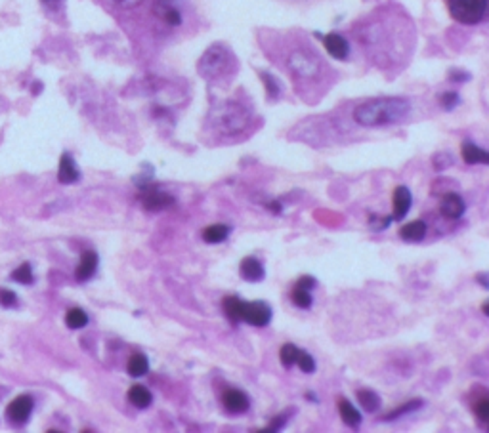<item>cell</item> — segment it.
<instances>
[{"mask_svg":"<svg viewBox=\"0 0 489 433\" xmlns=\"http://www.w3.org/2000/svg\"><path fill=\"white\" fill-rule=\"evenodd\" d=\"M411 113V103L405 97L383 96L367 99L354 109V121L365 128L390 126L405 121Z\"/></svg>","mask_w":489,"mask_h":433,"instance_id":"cell-1","label":"cell"},{"mask_svg":"<svg viewBox=\"0 0 489 433\" xmlns=\"http://www.w3.org/2000/svg\"><path fill=\"white\" fill-rule=\"evenodd\" d=\"M233 65H235V60H233L232 52L226 46L214 45L203 53V58L199 62V73L208 80L220 79L222 75L233 71Z\"/></svg>","mask_w":489,"mask_h":433,"instance_id":"cell-2","label":"cell"},{"mask_svg":"<svg viewBox=\"0 0 489 433\" xmlns=\"http://www.w3.org/2000/svg\"><path fill=\"white\" fill-rule=\"evenodd\" d=\"M449 16L463 25H476L489 14V0H445Z\"/></svg>","mask_w":489,"mask_h":433,"instance_id":"cell-3","label":"cell"},{"mask_svg":"<svg viewBox=\"0 0 489 433\" xmlns=\"http://www.w3.org/2000/svg\"><path fill=\"white\" fill-rule=\"evenodd\" d=\"M287 67L296 79L308 80L320 75L321 62L318 55H313L308 50H294L287 60Z\"/></svg>","mask_w":489,"mask_h":433,"instance_id":"cell-4","label":"cell"},{"mask_svg":"<svg viewBox=\"0 0 489 433\" xmlns=\"http://www.w3.org/2000/svg\"><path fill=\"white\" fill-rule=\"evenodd\" d=\"M247 123H249V113H247L243 107L237 106V103H228V106L220 111V115H218L220 128L230 134L243 130V128L247 126Z\"/></svg>","mask_w":489,"mask_h":433,"instance_id":"cell-5","label":"cell"},{"mask_svg":"<svg viewBox=\"0 0 489 433\" xmlns=\"http://www.w3.org/2000/svg\"><path fill=\"white\" fill-rule=\"evenodd\" d=\"M243 321L252 327H266L272 321V308L266 301H245L243 306Z\"/></svg>","mask_w":489,"mask_h":433,"instance_id":"cell-6","label":"cell"},{"mask_svg":"<svg viewBox=\"0 0 489 433\" xmlns=\"http://www.w3.org/2000/svg\"><path fill=\"white\" fill-rule=\"evenodd\" d=\"M33 407H35V403H33V397H31V395H19V397L14 399L8 405L6 416H8V420L12 424L23 425L29 422L31 412H33Z\"/></svg>","mask_w":489,"mask_h":433,"instance_id":"cell-7","label":"cell"},{"mask_svg":"<svg viewBox=\"0 0 489 433\" xmlns=\"http://www.w3.org/2000/svg\"><path fill=\"white\" fill-rule=\"evenodd\" d=\"M153 14H155L165 25H182V12H180L176 0H155V2H153Z\"/></svg>","mask_w":489,"mask_h":433,"instance_id":"cell-8","label":"cell"},{"mask_svg":"<svg viewBox=\"0 0 489 433\" xmlns=\"http://www.w3.org/2000/svg\"><path fill=\"white\" fill-rule=\"evenodd\" d=\"M174 203H176V201H174L172 195L163 193V191H159L155 186L150 187V189H145V191H142L143 208L150 210V212L165 210V208H169V206H172Z\"/></svg>","mask_w":489,"mask_h":433,"instance_id":"cell-9","label":"cell"},{"mask_svg":"<svg viewBox=\"0 0 489 433\" xmlns=\"http://www.w3.org/2000/svg\"><path fill=\"white\" fill-rule=\"evenodd\" d=\"M320 36L321 42H323V46H325V50H327L331 58H335L338 62L348 60V55H350V45H348V40L344 36L338 35V33H327V35L323 36Z\"/></svg>","mask_w":489,"mask_h":433,"instance_id":"cell-10","label":"cell"},{"mask_svg":"<svg viewBox=\"0 0 489 433\" xmlns=\"http://www.w3.org/2000/svg\"><path fill=\"white\" fill-rule=\"evenodd\" d=\"M222 403L224 407L228 412H233V415H241V412H247L250 407L249 395L241 389L230 388L226 389L222 393Z\"/></svg>","mask_w":489,"mask_h":433,"instance_id":"cell-11","label":"cell"},{"mask_svg":"<svg viewBox=\"0 0 489 433\" xmlns=\"http://www.w3.org/2000/svg\"><path fill=\"white\" fill-rule=\"evenodd\" d=\"M239 275L245 281H249V283H260L266 277V269H264V265H262L260 260L247 256L241 260Z\"/></svg>","mask_w":489,"mask_h":433,"instance_id":"cell-12","label":"cell"},{"mask_svg":"<svg viewBox=\"0 0 489 433\" xmlns=\"http://www.w3.org/2000/svg\"><path fill=\"white\" fill-rule=\"evenodd\" d=\"M58 180L60 184H65V186H71V184H77L80 180V172L77 162L73 159L69 153H63L62 159H60V166H58Z\"/></svg>","mask_w":489,"mask_h":433,"instance_id":"cell-13","label":"cell"},{"mask_svg":"<svg viewBox=\"0 0 489 433\" xmlns=\"http://www.w3.org/2000/svg\"><path fill=\"white\" fill-rule=\"evenodd\" d=\"M411 204H413V197L411 191L405 186H398L394 189V216L392 220L401 221L411 210Z\"/></svg>","mask_w":489,"mask_h":433,"instance_id":"cell-14","label":"cell"},{"mask_svg":"<svg viewBox=\"0 0 489 433\" xmlns=\"http://www.w3.org/2000/svg\"><path fill=\"white\" fill-rule=\"evenodd\" d=\"M440 212L444 214L447 220H459L464 214L463 197L457 193L444 195V199L440 203Z\"/></svg>","mask_w":489,"mask_h":433,"instance_id":"cell-15","label":"cell"},{"mask_svg":"<svg viewBox=\"0 0 489 433\" xmlns=\"http://www.w3.org/2000/svg\"><path fill=\"white\" fill-rule=\"evenodd\" d=\"M96 269H98V254L88 250L80 258V264L77 267V271H75V279L79 283H86L88 279H92V275L96 273Z\"/></svg>","mask_w":489,"mask_h":433,"instance_id":"cell-16","label":"cell"},{"mask_svg":"<svg viewBox=\"0 0 489 433\" xmlns=\"http://www.w3.org/2000/svg\"><path fill=\"white\" fill-rule=\"evenodd\" d=\"M461 155H463V160L466 164H488L489 166V151L481 149L476 143L463 142Z\"/></svg>","mask_w":489,"mask_h":433,"instance_id":"cell-17","label":"cell"},{"mask_svg":"<svg viewBox=\"0 0 489 433\" xmlns=\"http://www.w3.org/2000/svg\"><path fill=\"white\" fill-rule=\"evenodd\" d=\"M427 235V223L425 221H411L405 223L403 227H400V237L407 243H418V240L425 239Z\"/></svg>","mask_w":489,"mask_h":433,"instance_id":"cell-18","label":"cell"},{"mask_svg":"<svg viewBox=\"0 0 489 433\" xmlns=\"http://www.w3.org/2000/svg\"><path fill=\"white\" fill-rule=\"evenodd\" d=\"M128 401H130L136 408H147L152 405L153 395L152 391L145 388V386L134 384L132 388L128 389Z\"/></svg>","mask_w":489,"mask_h":433,"instance_id":"cell-19","label":"cell"},{"mask_svg":"<svg viewBox=\"0 0 489 433\" xmlns=\"http://www.w3.org/2000/svg\"><path fill=\"white\" fill-rule=\"evenodd\" d=\"M338 412H340V418H342L344 424L350 425V428H359L361 415H359V410L348 399H340L338 401Z\"/></svg>","mask_w":489,"mask_h":433,"instance_id":"cell-20","label":"cell"},{"mask_svg":"<svg viewBox=\"0 0 489 433\" xmlns=\"http://www.w3.org/2000/svg\"><path fill=\"white\" fill-rule=\"evenodd\" d=\"M232 233V227L226 225V223H214V225H208L203 230V240L208 243V245H218V243H224V240L230 237Z\"/></svg>","mask_w":489,"mask_h":433,"instance_id":"cell-21","label":"cell"},{"mask_svg":"<svg viewBox=\"0 0 489 433\" xmlns=\"http://www.w3.org/2000/svg\"><path fill=\"white\" fill-rule=\"evenodd\" d=\"M126 371L132 378H142L147 374L150 371V361L147 357L143 354H134L130 359H128V364H126Z\"/></svg>","mask_w":489,"mask_h":433,"instance_id":"cell-22","label":"cell"},{"mask_svg":"<svg viewBox=\"0 0 489 433\" xmlns=\"http://www.w3.org/2000/svg\"><path fill=\"white\" fill-rule=\"evenodd\" d=\"M222 306L226 315H228V319H230L232 323L243 321V306H245V301L241 300V298H237V296H228V298L224 300Z\"/></svg>","mask_w":489,"mask_h":433,"instance_id":"cell-23","label":"cell"},{"mask_svg":"<svg viewBox=\"0 0 489 433\" xmlns=\"http://www.w3.org/2000/svg\"><path fill=\"white\" fill-rule=\"evenodd\" d=\"M357 401L363 410L367 412H377L381 408V397L374 393V391H369V389H359L357 391Z\"/></svg>","mask_w":489,"mask_h":433,"instance_id":"cell-24","label":"cell"},{"mask_svg":"<svg viewBox=\"0 0 489 433\" xmlns=\"http://www.w3.org/2000/svg\"><path fill=\"white\" fill-rule=\"evenodd\" d=\"M65 325L71 328V330H79L88 325V315L86 311L80 310V308H71L65 315Z\"/></svg>","mask_w":489,"mask_h":433,"instance_id":"cell-25","label":"cell"},{"mask_svg":"<svg viewBox=\"0 0 489 433\" xmlns=\"http://www.w3.org/2000/svg\"><path fill=\"white\" fill-rule=\"evenodd\" d=\"M260 79H262V82H264V88H266V96L270 97V99H279V96H281V84H279V80L272 75V73H266V71H260Z\"/></svg>","mask_w":489,"mask_h":433,"instance_id":"cell-26","label":"cell"},{"mask_svg":"<svg viewBox=\"0 0 489 433\" xmlns=\"http://www.w3.org/2000/svg\"><path fill=\"white\" fill-rule=\"evenodd\" d=\"M420 407H422V401H420V399H413V401L405 403V405H401V407H398L396 410H392V412H388V415H384L383 420L384 422L398 420V418H401L403 415H409V412H413V410H418Z\"/></svg>","mask_w":489,"mask_h":433,"instance_id":"cell-27","label":"cell"},{"mask_svg":"<svg viewBox=\"0 0 489 433\" xmlns=\"http://www.w3.org/2000/svg\"><path fill=\"white\" fill-rule=\"evenodd\" d=\"M291 300L296 308H302V310H310L311 308V290H306L302 286L294 284L293 292H291Z\"/></svg>","mask_w":489,"mask_h":433,"instance_id":"cell-28","label":"cell"},{"mask_svg":"<svg viewBox=\"0 0 489 433\" xmlns=\"http://www.w3.org/2000/svg\"><path fill=\"white\" fill-rule=\"evenodd\" d=\"M12 277V281H16V283L19 284H33L35 283V275H33V269H31V265L27 264H21L14 271V273L10 275Z\"/></svg>","mask_w":489,"mask_h":433,"instance_id":"cell-29","label":"cell"},{"mask_svg":"<svg viewBox=\"0 0 489 433\" xmlns=\"http://www.w3.org/2000/svg\"><path fill=\"white\" fill-rule=\"evenodd\" d=\"M298 347L294 344H285L281 345V349H279V359H281V362H283L285 367L289 369V367H293V364H296V359H298Z\"/></svg>","mask_w":489,"mask_h":433,"instance_id":"cell-30","label":"cell"},{"mask_svg":"<svg viewBox=\"0 0 489 433\" xmlns=\"http://www.w3.org/2000/svg\"><path fill=\"white\" fill-rule=\"evenodd\" d=\"M296 364H298V369L302 372H306V374H311V372L315 371V361H313V357H311L310 354H306V351H298V359H296Z\"/></svg>","mask_w":489,"mask_h":433,"instance_id":"cell-31","label":"cell"},{"mask_svg":"<svg viewBox=\"0 0 489 433\" xmlns=\"http://www.w3.org/2000/svg\"><path fill=\"white\" fill-rule=\"evenodd\" d=\"M440 103H442L445 111H451V109H455V107L461 103V96H459L457 92H444V94L440 96Z\"/></svg>","mask_w":489,"mask_h":433,"instance_id":"cell-32","label":"cell"},{"mask_svg":"<svg viewBox=\"0 0 489 433\" xmlns=\"http://www.w3.org/2000/svg\"><path fill=\"white\" fill-rule=\"evenodd\" d=\"M291 415H293V408H289L285 415H277L272 422H270V428H266V430H262V432H279L281 428H285V424L289 422V418H291Z\"/></svg>","mask_w":489,"mask_h":433,"instance_id":"cell-33","label":"cell"},{"mask_svg":"<svg viewBox=\"0 0 489 433\" xmlns=\"http://www.w3.org/2000/svg\"><path fill=\"white\" fill-rule=\"evenodd\" d=\"M451 162H453V157H451L449 153H445V151H442V153H436V155L432 157L434 170H445L447 166H451Z\"/></svg>","mask_w":489,"mask_h":433,"instance_id":"cell-34","label":"cell"},{"mask_svg":"<svg viewBox=\"0 0 489 433\" xmlns=\"http://www.w3.org/2000/svg\"><path fill=\"white\" fill-rule=\"evenodd\" d=\"M0 306L2 308H16L18 306V296L16 292L8 290V288H0Z\"/></svg>","mask_w":489,"mask_h":433,"instance_id":"cell-35","label":"cell"},{"mask_svg":"<svg viewBox=\"0 0 489 433\" xmlns=\"http://www.w3.org/2000/svg\"><path fill=\"white\" fill-rule=\"evenodd\" d=\"M113 4H115L117 8L121 10H132V8H138L140 4H143L145 0H111Z\"/></svg>","mask_w":489,"mask_h":433,"instance_id":"cell-36","label":"cell"},{"mask_svg":"<svg viewBox=\"0 0 489 433\" xmlns=\"http://www.w3.org/2000/svg\"><path fill=\"white\" fill-rule=\"evenodd\" d=\"M476 415L480 416L484 422H489V399H484L476 405Z\"/></svg>","mask_w":489,"mask_h":433,"instance_id":"cell-37","label":"cell"},{"mask_svg":"<svg viewBox=\"0 0 489 433\" xmlns=\"http://www.w3.org/2000/svg\"><path fill=\"white\" fill-rule=\"evenodd\" d=\"M296 284L298 286H302V288H306V290H311V288H315V279L313 277H310V275H302L298 281H296Z\"/></svg>","mask_w":489,"mask_h":433,"instance_id":"cell-38","label":"cell"},{"mask_svg":"<svg viewBox=\"0 0 489 433\" xmlns=\"http://www.w3.org/2000/svg\"><path fill=\"white\" fill-rule=\"evenodd\" d=\"M470 79V75L466 71H451L449 73V80H453V82H466V80Z\"/></svg>","mask_w":489,"mask_h":433,"instance_id":"cell-39","label":"cell"},{"mask_svg":"<svg viewBox=\"0 0 489 433\" xmlns=\"http://www.w3.org/2000/svg\"><path fill=\"white\" fill-rule=\"evenodd\" d=\"M40 2H43V6H45L46 10H50V12L60 10L63 4V0H40Z\"/></svg>","mask_w":489,"mask_h":433,"instance_id":"cell-40","label":"cell"},{"mask_svg":"<svg viewBox=\"0 0 489 433\" xmlns=\"http://www.w3.org/2000/svg\"><path fill=\"white\" fill-rule=\"evenodd\" d=\"M266 208L267 210H272L274 214L283 212V206H281V203H279V201H270V203H266Z\"/></svg>","mask_w":489,"mask_h":433,"instance_id":"cell-41","label":"cell"},{"mask_svg":"<svg viewBox=\"0 0 489 433\" xmlns=\"http://www.w3.org/2000/svg\"><path fill=\"white\" fill-rule=\"evenodd\" d=\"M476 281H478L484 288H489V273H478L476 275Z\"/></svg>","mask_w":489,"mask_h":433,"instance_id":"cell-42","label":"cell"},{"mask_svg":"<svg viewBox=\"0 0 489 433\" xmlns=\"http://www.w3.org/2000/svg\"><path fill=\"white\" fill-rule=\"evenodd\" d=\"M306 399H308V401H318L315 393H311V391H308V393H306Z\"/></svg>","mask_w":489,"mask_h":433,"instance_id":"cell-43","label":"cell"},{"mask_svg":"<svg viewBox=\"0 0 489 433\" xmlns=\"http://www.w3.org/2000/svg\"><path fill=\"white\" fill-rule=\"evenodd\" d=\"M481 311H484V313H486V315L489 317V301H488V304H484V306H481Z\"/></svg>","mask_w":489,"mask_h":433,"instance_id":"cell-44","label":"cell"}]
</instances>
